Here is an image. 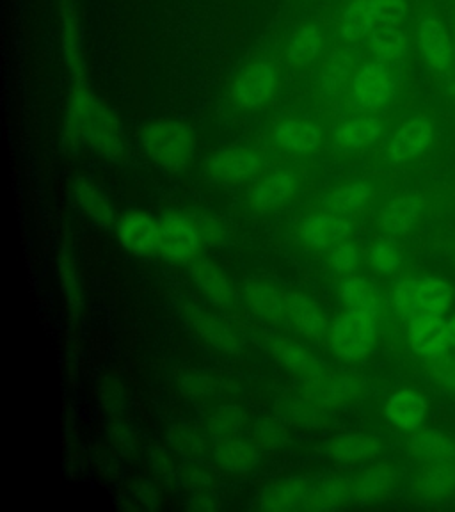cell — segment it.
Segmentation results:
<instances>
[{"label":"cell","instance_id":"obj_25","mask_svg":"<svg viewBox=\"0 0 455 512\" xmlns=\"http://www.w3.org/2000/svg\"><path fill=\"white\" fill-rule=\"evenodd\" d=\"M422 210V198L416 194H404L390 201L381 210V226L390 235L408 233Z\"/></svg>","mask_w":455,"mask_h":512},{"label":"cell","instance_id":"obj_30","mask_svg":"<svg viewBox=\"0 0 455 512\" xmlns=\"http://www.w3.org/2000/svg\"><path fill=\"white\" fill-rule=\"evenodd\" d=\"M61 25H63L64 61L68 64V70L80 80L84 75V59H82V47H80L77 16L70 0H61Z\"/></svg>","mask_w":455,"mask_h":512},{"label":"cell","instance_id":"obj_5","mask_svg":"<svg viewBox=\"0 0 455 512\" xmlns=\"http://www.w3.org/2000/svg\"><path fill=\"white\" fill-rule=\"evenodd\" d=\"M397 91V80L388 63L370 61L352 79V105L361 112H376L388 104Z\"/></svg>","mask_w":455,"mask_h":512},{"label":"cell","instance_id":"obj_18","mask_svg":"<svg viewBox=\"0 0 455 512\" xmlns=\"http://www.w3.org/2000/svg\"><path fill=\"white\" fill-rule=\"evenodd\" d=\"M242 301L249 310L269 320V322H288L287 320V292H281L267 283H249L242 290Z\"/></svg>","mask_w":455,"mask_h":512},{"label":"cell","instance_id":"obj_17","mask_svg":"<svg viewBox=\"0 0 455 512\" xmlns=\"http://www.w3.org/2000/svg\"><path fill=\"white\" fill-rule=\"evenodd\" d=\"M384 413L390 424L395 425L400 431H418L427 415V402L420 393L400 390L388 399Z\"/></svg>","mask_w":455,"mask_h":512},{"label":"cell","instance_id":"obj_9","mask_svg":"<svg viewBox=\"0 0 455 512\" xmlns=\"http://www.w3.org/2000/svg\"><path fill=\"white\" fill-rule=\"evenodd\" d=\"M276 91V73L271 64H249L233 82L232 98L240 109H258L267 104Z\"/></svg>","mask_w":455,"mask_h":512},{"label":"cell","instance_id":"obj_27","mask_svg":"<svg viewBox=\"0 0 455 512\" xmlns=\"http://www.w3.org/2000/svg\"><path fill=\"white\" fill-rule=\"evenodd\" d=\"M340 296L349 310L370 313L379 319L383 313V297L376 285L365 278H349L344 281Z\"/></svg>","mask_w":455,"mask_h":512},{"label":"cell","instance_id":"obj_6","mask_svg":"<svg viewBox=\"0 0 455 512\" xmlns=\"http://www.w3.org/2000/svg\"><path fill=\"white\" fill-rule=\"evenodd\" d=\"M416 45L425 64L432 72L450 75L455 68L454 38L447 25L436 15H427L420 20L416 31Z\"/></svg>","mask_w":455,"mask_h":512},{"label":"cell","instance_id":"obj_26","mask_svg":"<svg viewBox=\"0 0 455 512\" xmlns=\"http://www.w3.org/2000/svg\"><path fill=\"white\" fill-rule=\"evenodd\" d=\"M411 454L420 463L429 466L452 464L455 459V447L452 441L445 438L441 432L420 431L411 438Z\"/></svg>","mask_w":455,"mask_h":512},{"label":"cell","instance_id":"obj_41","mask_svg":"<svg viewBox=\"0 0 455 512\" xmlns=\"http://www.w3.org/2000/svg\"><path fill=\"white\" fill-rule=\"evenodd\" d=\"M61 281H63L64 294L68 297V301L72 306L80 304V287L75 265L72 258L64 253L61 256Z\"/></svg>","mask_w":455,"mask_h":512},{"label":"cell","instance_id":"obj_28","mask_svg":"<svg viewBox=\"0 0 455 512\" xmlns=\"http://www.w3.org/2000/svg\"><path fill=\"white\" fill-rule=\"evenodd\" d=\"M376 25L372 0H352L340 18V36L345 41H360L370 36Z\"/></svg>","mask_w":455,"mask_h":512},{"label":"cell","instance_id":"obj_14","mask_svg":"<svg viewBox=\"0 0 455 512\" xmlns=\"http://www.w3.org/2000/svg\"><path fill=\"white\" fill-rule=\"evenodd\" d=\"M189 276L194 281V285L200 288L201 292L208 299H212L217 306L232 308L237 301L230 281L224 276L223 271L212 262L203 260V258H194L189 265Z\"/></svg>","mask_w":455,"mask_h":512},{"label":"cell","instance_id":"obj_12","mask_svg":"<svg viewBox=\"0 0 455 512\" xmlns=\"http://www.w3.org/2000/svg\"><path fill=\"white\" fill-rule=\"evenodd\" d=\"M287 320L306 338L322 340L328 335V320L317 301L304 292H287Z\"/></svg>","mask_w":455,"mask_h":512},{"label":"cell","instance_id":"obj_11","mask_svg":"<svg viewBox=\"0 0 455 512\" xmlns=\"http://www.w3.org/2000/svg\"><path fill=\"white\" fill-rule=\"evenodd\" d=\"M434 139V127L425 116H415L400 125L388 144V160L393 164H402L415 159L431 146Z\"/></svg>","mask_w":455,"mask_h":512},{"label":"cell","instance_id":"obj_7","mask_svg":"<svg viewBox=\"0 0 455 512\" xmlns=\"http://www.w3.org/2000/svg\"><path fill=\"white\" fill-rule=\"evenodd\" d=\"M160 255L166 256L171 262H192L200 246V232L185 217L168 214L160 217Z\"/></svg>","mask_w":455,"mask_h":512},{"label":"cell","instance_id":"obj_39","mask_svg":"<svg viewBox=\"0 0 455 512\" xmlns=\"http://www.w3.org/2000/svg\"><path fill=\"white\" fill-rule=\"evenodd\" d=\"M377 25H400L408 15V0H372Z\"/></svg>","mask_w":455,"mask_h":512},{"label":"cell","instance_id":"obj_46","mask_svg":"<svg viewBox=\"0 0 455 512\" xmlns=\"http://www.w3.org/2000/svg\"><path fill=\"white\" fill-rule=\"evenodd\" d=\"M454 47H455V32H454Z\"/></svg>","mask_w":455,"mask_h":512},{"label":"cell","instance_id":"obj_19","mask_svg":"<svg viewBox=\"0 0 455 512\" xmlns=\"http://www.w3.org/2000/svg\"><path fill=\"white\" fill-rule=\"evenodd\" d=\"M187 315H189L194 329L198 331V335L203 340H207L212 347L224 352L239 351L240 336L228 322H224L223 319H219L216 315H210L196 306L189 308Z\"/></svg>","mask_w":455,"mask_h":512},{"label":"cell","instance_id":"obj_33","mask_svg":"<svg viewBox=\"0 0 455 512\" xmlns=\"http://www.w3.org/2000/svg\"><path fill=\"white\" fill-rule=\"evenodd\" d=\"M216 461L226 472L248 473L258 464L260 456L253 445L230 438L217 445Z\"/></svg>","mask_w":455,"mask_h":512},{"label":"cell","instance_id":"obj_38","mask_svg":"<svg viewBox=\"0 0 455 512\" xmlns=\"http://www.w3.org/2000/svg\"><path fill=\"white\" fill-rule=\"evenodd\" d=\"M368 262L377 274H393L400 265L399 249L388 242H377L370 249Z\"/></svg>","mask_w":455,"mask_h":512},{"label":"cell","instance_id":"obj_24","mask_svg":"<svg viewBox=\"0 0 455 512\" xmlns=\"http://www.w3.org/2000/svg\"><path fill=\"white\" fill-rule=\"evenodd\" d=\"M383 132V123L365 116L356 120L347 121L342 127L336 130L335 146L342 152H358L367 146H372Z\"/></svg>","mask_w":455,"mask_h":512},{"label":"cell","instance_id":"obj_1","mask_svg":"<svg viewBox=\"0 0 455 512\" xmlns=\"http://www.w3.org/2000/svg\"><path fill=\"white\" fill-rule=\"evenodd\" d=\"M66 128L80 143L107 159L125 157V136L116 114L82 82L70 91Z\"/></svg>","mask_w":455,"mask_h":512},{"label":"cell","instance_id":"obj_16","mask_svg":"<svg viewBox=\"0 0 455 512\" xmlns=\"http://www.w3.org/2000/svg\"><path fill=\"white\" fill-rule=\"evenodd\" d=\"M352 224L336 214H320L308 217L301 224V237L315 248H331L349 239Z\"/></svg>","mask_w":455,"mask_h":512},{"label":"cell","instance_id":"obj_3","mask_svg":"<svg viewBox=\"0 0 455 512\" xmlns=\"http://www.w3.org/2000/svg\"><path fill=\"white\" fill-rule=\"evenodd\" d=\"M452 288L438 278H413L400 281L395 290V310L400 319L420 315H443L452 306Z\"/></svg>","mask_w":455,"mask_h":512},{"label":"cell","instance_id":"obj_31","mask_svg":"<svg viewBox=\"0 0 455 512\" xmlns=\"http://www.w3.org/2000/svg\"><path fill=\"white\" fill-rule=\"evenodd\" d=\"M354 498V482L345 479H329L313 484L306 498V511H324L345 504Z\"/></svg>","mask_w":455,"mask_h":512},{"label":"cell","instance_id":"obj_32","mask_svg":"<svg viewBox=\"0 0 455 512\" xmlns=\"http://www.w3.org/2000/svg\"><path fill=\"white\" fill-rule=\"evenodd\" d=\"M370 50L377 61L392 63L404 57L408 50V40L399 25L379 24L370 32Z\"/></svg>","mask_w":455,"mask_h":512},{"label":"cell","instance_id":"obj_2","mask_svg":"<svg viewBox=\"0 0 455 512\" xmlns=\"http://www.w3.org/2000/svg\"><path fill=\"white\" fill-rule=\"evenodd\" d=\"M141 146L159 168L169 173H182L194 159L196 134L182 121H157L144 128Z\"/></svg>","mask_w":455,"mask_h":512},{"label":"cell","instance_id":"obj_44","mask_svg":"<svg viewBox=\"0 0 455 512\" xmlns=\"http://www.w3.org/2000/svg\"><path fill=\"white\" fill-rule=\"evenodd\" d=\"M196 228L200 232L201 242H207L210 246H217L226 239L223 226L214 219H205V221L196 224Z\"/></svg>","mask_w":455,"mask_h":512},{"label":"cell","instance_id":"obj_15","mask_svg":"<svg viewBox=\"0 0 455 512\" xmlns=\"http://www.w3.org/2000/svg\"><path fill=\"white\" fill-rule=\"evenodd\" d=\"M271 342L272 354L292 372L315 383H322L324 379H328L329 368L301 345L294 344L292 340H285V338H276Z\"/></svg>","mask_w":455,"mask_h":512},{"label":"cell","instance_id":"obj_8","mask_svg":"<svg viewBox=\"0 0 455 512\" xmlns=\"http://www.w3.org/2000/svg\"><path fill=\"white\" fill-rule=\"evenodd\" d=\"M262 169L260 153L251 148H228L207 160V175L219 184H240Z\"/></svg>","mask_w":455,"mask_h":512},{"label":"cell","instance_id":"obj_22","mask_svg":"<svg viewBox=\"0 0 455 512\" xmlns=\"http://www.w3.org/2000/svg\"><path fill=\"white\" fill-rule=\"evenodd\" d=\"M310 489L312 484L306 479L296 477V479L281 480L265 491L260 507L264 511L276 512L304 509Z\"/></svg>","mask_w":455,"mask_h":512},{"label":"cell","instance_id":"obj_45","mask_svg":"<svg viewBox=\"0 0 455 512\" xmlns=\"http://www.w3.org/2000/svg\"><path fill=\"white\" fill-rule=\"evenodd\" d=\"M445 344H447V351H455V315L448 320Z\"/></svg>","mask_w":455,"mask_h":512},{"label":"cell","instance_id":"obj_40","mask_svg":"<svg viewBox=\"0 0 455 512\" xmlns=\"http://www.w3.org/2000/svg\"><path fill=\"white\" fill-rule=\"evenodd\" d=\"M240 424H242L240 409L223 408L219 409L214 418H212L210 429L221 440H230V438L235 436V432L239 431Z\"/></svg>","mask_w":455,"mask_h":512},{"label":"cell","instance_id":"obj_13","mask_svg":"<svg viewBox=\"0 0 455 512\" xmlns=\"http://www.w3.org/2000/svg\"><path fill=\"white\" fill-rule=\"evenodd\" d=\"M408 335L411 349L420 356L434 358L448 352L445 344L447 322L443 315H420L409 320Z\"/></svg>","mask_w":455,"mask_h":512},{"label":"cell","instance_id":"obj_20","mask_svg":"<svg viewBox=\"0 0 455 512\" xmlns=\"http://www.w3.org/2000/svg\"><path fill=\"white\" fill-rule=\"evenodd\" d=\"M294 191H296V176L290 171H276L256 185L251 192L249 203L256 212H267L290 200Z\"/></svg>","mask_w":455,"mask_h":512},{"label":"cell","instance_id":"obj_35","mask_svg":"<svg viewBox=\"0 0 455 512\" xmlns=\"http://www.w3.org/2000/svg\"><path fill=\"white\" fill-rule=\"evenodd\" d=\"M320 34L317 27L308 25L294 34L288 45L287 59L288 63L294 68H306L312 64L320 52Z\"/></svg>","mask_w":455,"mask_h":512},{"label":"cell","instance_id":"obj_10","mask_svg":"<svg viewBox=\"0 0 455 512\" xmlns=\"http://www.w3.org/2000/svg\"><path fill=\"white\" fill-rule=\"evenodd\" d=\"M118 239L137 258L160 253L159 224L143 212H127L118 223Z\"/></svg>","mask_w":455,"mask_h":512},{"label":"cell","instance_id":"obj_21","mask_svg":"<svg viewBox=\"0 0 455 512\" xmlns=\"http://www.w3.org/2000/svg\"><path fill=\"white\" fill-rule=\"evenodd\" d=\"M274 141L288 152L310 153L319 148L322 132L312 121L288 120L276 127Z\"/></svg>","mask_w":455,"mask_h":512},{"label":"cell","instance_id":"obj_34","mask_svg":"<svg viewBox=\"0 0 455 512\" xmlns=\"http://www.w3.org/2000/svg\"><path fill=\"white\" fill-rule=\"evenodd\" d=\"M374 191L372 187L363 182L336 187L335 191L329 192L322 203L335 214H354L360 212L361 208L372 200Z\"/></svg>","mask_w":455,"mask_h":512},{"label":"cell","instance_id":"obj_37","mask_svg":"<svg viewBox=\"0 0 455 512\" xmlns=\"http://www.w3.org/2000/svg\"><path fill=\"white\" fill-rule=\"evenodd\" d=\"M324 402L329 406H342L354 399L360 392L361 383L358 377L338 376L324 379Z\"/></svg>","mask_w":455,"mask_h":512},{"label":"cell","instance_id":"obj_42","mask_svg":"<svg viewBox=\"0 0 455 512\" xmlns=\"http://www.w3.org/2000/svg\"><path fill=\"white\" fill-rule=\"evenodd\" d=\"M358 264H360V255H358V249L354 248L352 244L342 242L336 246L335 253H333V267L336 272L349 274L358 267Z\"/></svg>","mask_w":455,"mask_h":512},{"label":"cell","instance_id":"obj_36","mask_svg":"<svg viewBox=\"0 0 455 512\" xmlns=\"http://www.w3.org/2000/svg\"><path fill=\"white\" fill-rule=\"evenodd\" d=\"M392 482V472L386 466H376L363 473L360 479L354 480V498L374 500L377 496L384 495L392 486Z\"/></svg>","mask_w":455,"mask_h":512},{"label":"cell","instance_id":"obj_23","mask_svg":"<svg viewBox=\"0 0 455 512\" xmlns=\"http://www.w3.org/2000/svg\"><path fill=\"white\" fill-rule=\"evenodd\" d=\"M328 454L338 463H367L376 459L379 443L365 434H338L329 441Z\"/></svg>","mask_w":455,"mask_h":512},{"label":"cell","instance_id":"obj_43","mask_svg":"<svg viewBox=\"0 0 455 512\" xmlns=\"http://www.w3.org/2000/svg\"><path fill=\"white\" fill-rule=\"evenodd\" d=\"M255 438L264 447H278V445L285 443L287 434L281 429V425L272 422V420H265L264 424L256 429Z\"/></svg>","mask_w":455,"mask_h":512},{"label":"cell","instance_id":"obj_4","mask_svg":"<svg viewBox=\"0 0 455 512\" xmlns=\"http://www.w3.org/2000/svg\"><path fill=\"white\" fill-rule=\"evenodd\" d=\"M377 317L370 313L349 310L336 319L329 331L333 351L345 360H360L376 342Z\"/></svg>","mask_w":455,"mask_h":512},{"label":"cell","instance_id":"obj_29","mask_svg":"<svg viewBox=\"0 0 455 512\" xmlns=\"http://www.w3.org/2000/svg\"><path fill=\"white\" fill-rule=\"evenodd\" d=\"M73 198H75V203L79 205L80 210L93 223L98 224V226H105V228L111 226L112 221H114V210H112L109 200L96 189L95 185L89 184L86 180H77L73 185Z\"/></svg>","mask_w":455,"mask_h":512}]
</instances>
